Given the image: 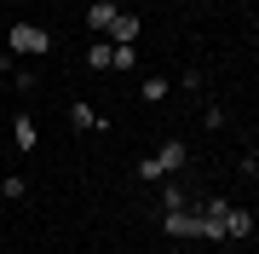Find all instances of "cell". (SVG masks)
<instances>
[{"instance_id":"6da1fadb","label":"cell","mask_w":259,"mask_h":254,"mask_svg":"<svg viewBox=\"0 0 259 254\" xmlns=\"http://www.w3.org/2000/svg\"><path fill=\"white\" fill-rule=\"evenodd\" d=\"M185 162H190V144H185V139H167L161 151H156V156H144V162H139V168H133V173H139L144 185H156V179L179 173V168H185Z\"/></svg>"},{"instance_id":"7a4b0ae2","label":"cell","mask_w":259,"mask_h":254,"mask_svg":"<svg viewBox=\"0 0 259 254\" xmlns=\"http://www.w3.org/2000/svg\"><path fill=\"white\" fill-rule=\"evenodd\" d=\"M6 52H12V58H47V52H52V35H47L40 23H12V29H6Z\"/></svg>"},{"instance_id":"3957f363","label":"cell","mask_w":259,"mask_h":254,"mask_svg":"<svg viewBox=\"0 0 259 254\" xmlns=\"http://www.w3.org/2000/svg\"><path fill=\"white\" fill-rule=\"evenodd\" d=\"M219 231H225V243H248V237H253V214L231 202V208L219 214Z\"/></svg>"},{"instance_id":"277c9868","label":"cell","mask_w":259,"mask_h":254,"mask_svg":"<svg viewBox=\"0 0 259 254\" xmlns=\"http://www.w3.org/2000/svg\"><path fill=\"white\" fill-rule=\"evenodd\" d=\"M139 12H127V6H121L115 12V23H110V47H139Z\"/></svg>"},{"instance_id":"5b68a950","label":"cell","mask_w":259,"mask_h":254,"mask_svg":"<svg viewBox=\"0 0 259 254\" xmlns=\"http://www.w3.org/2000/svg\"><path fill=\"white\" fill-rule=\"evenodd\" d=\"M12 139H18V151H23V156H35L40 127H35V116H29V110H18V122H12Z\"/></svg>"},{"instance_id":"8992f818","label":"cell","mask_w":259,"mask_h":254,"mask_svg":"<svg viewBox=\"0 0 259 254\" xmlns=\"http://www.w3.org/2000/svg\"><path fill=\"white\" fill-rule=\"evenodd\" d=\"M69 122H75V133H98V127H110V122L93 110V104H87V98H75V104H69Z\"/></svg>"},{"instance_id":"52a82bcc","label":"cell","mask_w":259,"mask_h":254,"mask_svg":"<svg viewBox=\"0 0 259 254\" xmlns=\"http://www.w3.org/2000/svg\"><path fill=\"white\" fill-rule=\"evenodd\" d=\"M115 12H121L115 0H93V6H87V29H93V35H104V29L115 23Z\"/></svg>"},{"instance_id":"ba28073f","label":"cell","mask_w":259,"mask_h":254,"mask_svg":"<svg viewBox=\"0 0 259 254\" xmlns=\"http://www.w3.org/2000/svg\"><path fill=\"white\" fill-rule=\"evenodd\" d=\"M110 69L115 76H133L139 69V47H110Z\"/></svg>"},{"instance_id":"9c48e42d","label":"cell","mask_w":259,"mask_h":254,"mask_svg":"<svg viewBox=\"0 0 259 254\" xmlns=\"http://www.w3.org/2000/svg\"><path fill=\"white\" fill-rule=\"evenodd\" d=\"M167 93H173V81H161V76H150V81H139V98H144V104H161Z\"/></svg>"},{"instance_id":"30bf717a","label":"cell","mask_w":259,"mask_h":254,"mask_svg":"<svg viewBox=\"0 0 259 254\" xmlns=\"http://www.w3.org/2000/svg\"><path fill=\"white\" fill-rule=\"evenodd\" d=\"M0 197H6V202H23L29 197V179L23 173H6V179H0Z\"/></svg>"},{"instance_id":"8fae6325","label":"cell","mask_w":259,"mask_h":254,"mask_svg":"<svg viewBox=\"0 0 259 254\" xmlns=\"http://www.w3.org/2000/svg\"><path fill=\"white\" fill-rule=\"evenodd\" d=\"M87 69H110V41H93L87 47Z\"/></svg>"},{"instance_id":"7c38bea8","label":"cell","mask_w":259,"mask_h":254,"mask_svg":"<svg viewBox=\"0 0 259 254\" xmlns=\"http://www.w3.org/2000/svg\"><path fill=\"white\" fill-rule=\"evenodd\" d=\"M173 208H190L185 185H167V191H161V214H173Z\"/></svg>"},{"instance_id":"4fadbf2b","label":"cell","mask_w":259,"mask_h":254,"mask_svg":"<svg viewBox=\"0 0 259 254\" xmlns=\"http://www.w3.org/2000/svg\"><path fill=\"white\" fill-rule=\"evenodd\" d=\"M202 127H225V104H207V110H202Z\"/></svg>"},{"instance_id":"5bb4252c","label":"cell","mask_w":259,"mask_h":254,"mask_svg":"<svg viewBox=\"0 0 259 254\" xmlns=\"http://www.w3.org/2000/svg\"><path fill=\"white\" fill-rule=\"evenodd\" d=\"M190 6H202V0H190Z\"/></svg>"}]
</instances>
